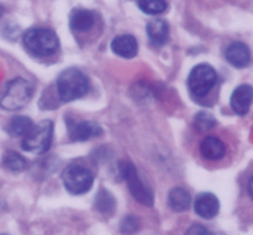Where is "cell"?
I'll return each instance as SVG.
<instances>
[{"mask_svg": "<svg viewBox=\"0 0 253 235\" xmlns=\"http://www.w3.org/2000/svg\"><path fill=\"white\" fill-rule=\"evenodd\" d=\"M53 137V123L44 120L32 126L30 132L22 139L24 150L34 154H43L49 149Z\"/></svg>", "mask_w": 253, "mask_h": 235, "instance_id": "cell-4", "label": "cell"}, {"mask_svg": "<svg viewBox=\"0 0 253 235\" xmlns=\"http://www.w3.org/2000/svg\"><path fill=\"white\" fill-rule=\"evenodd\" d=\"M88 90L89 79L79 69H66L57 78V93L62 101L69 102L83 98Z\"/></svg>", "mask_w": 253, "mask_h": 235, "instance_id": "cell-1", "label": "cell"}, {"mask_svg": "<svg viewBox=\"0 0 253 235\" xmlns=\"http://www.w3.org/2000/svg\"><path fill=\"white\" fill-rule=\"evenodd\" d=\"M217 74L209 64H198L192 69L188 78V88L195 98H205L214 89Z\"/></svg>", "mask_w": 253, "mask_h": 235, "instance_id": "cell-6", "label": "cell"}, {"mask_svg": "<svg viewBox=\"0 0 253 235\" xmlns=\"http://www.w3.org/2000/svg\"><path fill=\"white\" fill-rule=\"evenodd\" d=\"M0 235H5V234H0Z\"/></svg>", "mask_w": 253, "mask_h": 235, "instance_id": "cell-25", "label": "cell"}, {"mask_svg": "<svg viewBox=\"0 0 253 235\" xmlns=\"http://www.w3.org/2000/svg\"><path fill=\"white\" fill-rule=\"evenodd\" d=\"M111 49L116 56L125 59H131L137 54L138 43L135 37L131 34H121V36H116L111 41Z\"/></svg>", "mask_w": 253, "mask_h": 235, "instance_id": "cell-12", "label": "cell"}, {"mask_svg": "<svg viewBox=\"0 0 253 235\" xmlns=\"http://www.w3.org/2000/svg\"><path fill=\"white\" fill-rule=\"evenodd\" d=\"M62 180L67 191L71 192L72 195H83L86 194L93 186L94 176L90 170L86 168L72 164L64 169Z\"/></svg>", "mask_w": 253, "mask_h": 235, "instance_id": "cell-7", "label": "cell"}, {"mask_svg": "<svg viewBox=\"0 0 253 235\" xmlns=\"http://www.w3.org/2000/svg\"><path fill=\"white\" fill-rule=\"evenodd\" d=\"M190 195L182 187H174L170 190L169 196H168V203L169 207L175 212L187 211L190 206Z\"/></svg>", "mask_w": 253, "mask_h": 235, "instance_id": "cell-16", "label": "cell"}, {"mask_svg": "<svg viewBox=\"0 0 253 235\" xmlns=\"http://www.w3.org/2000/svg\"><path fill=\"white\" fill-rule=\"evenodd\" d=\"M138 7L145 14L158 15L165 12L168 5L166 0H138Z\"/></svg>", "mask_w": 253, "mask_h": 235, "instance_id": "cell-20", "label": "cell"}, {"mask_svg": "<svg viewBox=\"0 0 253 235\" xmlns=\"http://www.w3.org/2000/svg\"><path fill=\"white\" fill-rule=\"evenodd\" d=\"M2 14H4V7H2L1 5H0V17L2 16Z\"/></svg>", "mask_w": 253, "mask_h": 235, "instance_id": "cell-24", "label": "cell"}, {"mask_svg": "<svg viewBox=\"0 0 253 235\" xmlns=\"http://www.w3.org/2000/svg\"><path fill=\"white\" fill-rule=\"evenodd\" d=\"M215 118L214 116L210 115L209 112H198L194 117V127L200 132H207V131L211 130L215 126Z\"/></svg>", "mask_w": 253, "mask_h": 235, "instance_id": "cell-21", "label": "cell"}, {"mask_svg": "<svg viewBox=\"0 0 253 235\" xmlns=\"http://www.w3.org/2000/svg\"><path fill=\"white\" fill-rule=\"evenodd\" d=\"M95 16L88 9H74L69 16L71 29L77 32H85L94 26Z\"/></svg>", "mask_w": 253, "mask_h": 235, "instance_id": "cell-14", "label": "cell"}, {"mask_svg": "<svg viewBox=\"0 0 253 235\" xmlns=\"http://www.w3.org/2000/svg\"><path fill=\"white\" fill-rule=\"evenodd\" d=\"M95 208L98 209L100 213L105 214V216H110L114 213L116 207V202L114 200V196L106 190H100L95 197Z\"/></svg>", "mask_w": 253, "mask_h": 235, "instance_id": "cell-18", "label": "cell"}, {"mask_svg": "<svg viewBox=\"0 0 253 235\" xmlns=\"http://www.w3.org/2000/svg\"><path fill=\"white\" fill-rule=\"evenodd\" d=\"M32 126H34V122L31 118L26 117V116H16L10 121L6 130L12 137H25L30 132Z\"/></svg>", "mask_w": 253, "mask_h": 235, "instance_id": "cell-17", "label": "cell"}, {"mask_svg": "<svg viewBox=\"0 0 253 235\" xmlns=\"http://www.w3.org/2000/svg\"><path fill=\"white\" fill-rule=\"evenodd\" d=\"M138 227H140V222H138L137 217L127 216L121 221L120 231L123 234L131 235L135 233V232H137Z\"/></svg>", "mask_w": 253, "mask_h": 235, "instance_id": "cell-22", "label": "cell"}, {"mask_svg": "<svg viewBox=\"0 0 253 235\" xmlns=\"http://www.w3.org/2000/svg\"><path fill=\"white\" fill-rule=\"evenodd\" d=\"M194 209L198 216H200L202 218L211 219L219 213V200L210 192L200 194L194 202Z\"/></svg>", "mask_w": 253, "mask_h": 235, "instance_id": "cell-10", "label": "cell"}, {"mask_svg": "<svg viewBox=\"0 0 253 235\" xmlns=\"http://www.w3.org/2000/svg\"><path fill=\"white\" fill-rule=\"evenodd\" d=\"M24 46L37 57H49L58 51L59 39L56 32L43 27L27 30L22 37Z\"/></svg>", "mask_w": 253, "mask_h": 235, "instance_id": "cell-2", "label": "cell"}, {"mask_svg": "<svg viewBox=\"0 0 253 235\" xmlns=\"http://www.w3.org/2000/svg\"><path fill=\"white\" fill-rule=\"evenodd\" d=\"M252 86L245 85L239 86L236 90L232 93L231 96V107L237 115L245 116L250 111L252 103Z\"/></svg>", "mask_w": 253, "mask_h": 235, "instance_id": "cell-13", "label": "cell"}, {"mask_svg": "<svg viewBox=\"0 0 253 235\" xmlns=\"http://www.w3.org/2000/svg\"><path fill=\"white\" fill-rule=\"evenodd\" d=\"M119 171H120V176L127 184L128 190H130L131 195L133 199L138 202V203L143 204V206L151 207L153 204V194L152 190L141 180L140 175H138L137 170L133 167L131 163L128 162H121L119 165Z\"/></svg>", "mask_w": 253, "mask_h": 235, "instance_id": "cell-5", "label": "cell"}, {"mask_svg": "<svg viewBox=\"0 0 253 235\" xmlns=\"http://www.w3.org/2000/svg\"><path fill=\"white\" fill-rule=\"evenodd\" d=\"M103 134V128L95 122L82 121L69 127V137L74 142H85Z\"/></svg>", "mask_w": 253, "mask_h": 235, "instance_id": "cell-8", "label": "cell"}, {"mask_svg": "<svg viewBox=\"0 0 253 235\" xmlns=\"http://www.w3.org/2000/svg\"><path fill=\"white\" fill-rule=\"evenodd\" d=\"M34 94L31 83L24 78L12 79L6 84L0 95V106L4 110L16 111L25 107L30 102Z\"/></svg>", "mask_w": 253, "mask_h": 235, "instance_id": "cell-3", "label": "cell"}, {"mask_svg": "<svg viewBox=\"0 0 253 235\" xmlns=\"http://www.w3.org/2000/svg\"><path fill=\"white\" fill-rule=\"evenodd\" d=\"M200 154L205 160L217 162L226 154V147L220 138L215 135H208L200 143Z\"/></svg>", "mask_w": 253, "mask_h": 235, "instance_id": "cell-9", "label": "cell"}, {"mask_svg": "<svg viewBox=\"0 0 253 235\" xmlns=\"http://www.w3.org/2000/svg\"><path fill=\"white\" fill-rule=\"evenodd\" d=\"M147 34L155 46H162L167 42L169 34V26L163 19H156L148 22Z\"/></svg>", "mask_w": 253, "mask_h": 235, "instance_id": "cell-15", "label": "cell"}, {"mask_svg": "<svg viewBox=\"0 0 253 235\" xmlns=\"http://www.w3.org/2000/svg\"><path fill=\"white\" fill-rule=\"evenodd\" d=\"M2 164L12 172H21L26 169V160L16 152L7 150L2 157Z\"/></svg>", "mask_w": 253, "mask_h": 235, "instance_id": "cell-19", "label": "cell"}, {"mask_svg": "<svg viewBox=\"0 0 253 235\" xmlns=\"http://www.w3.org/2000/svg\"><path fill=\"white\" fill-rule=\"evenodd\" d=\"M226 61L236 68H246L251 62V52L247 44L242 42H234L225 51Z\"/></svg>", "mask_w": 253, "mask_h": 235, "instance_id": "cell-11", "label": "cell"}, {"mask_svg": "<svg viewBox=\"0 0 253 235\" xmlns=\"http://www.w3.org/2000/svg\"><path fill=\"white\" fill-rule=\"evenodd\" d=\"M185 235H214L210 231H208L205 227L200 226V224H194V226L190 227L187 231Z\"/></svg>", "mask_w": 253, "mask_h": 235, "instance_id": "cell-23", "label": "cell"}]
</instances>
